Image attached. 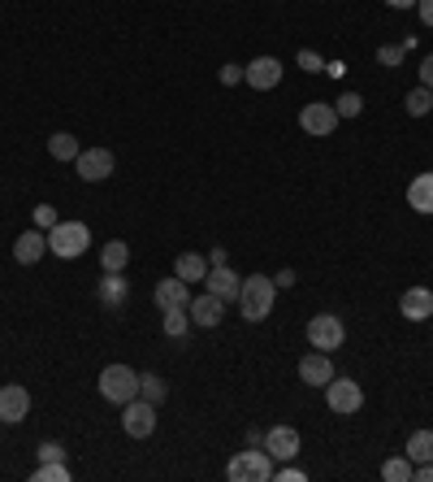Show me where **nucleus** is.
Masks as SVG:
<instances>
[{"label":"nucleus","instance_id":"obj_17","mask_svg":"<svg viewBox=\"0 0 433 482\" xmlns=\"http://www.w3.org/2000/svg\"><path fill=\"white\" fill-rule=\"evenodd\" d=\"M204 287H208L213 296H221V300L230 304V300H238V291H243V279H238L230 265H208V279H204Z\"/></svg>","mask_w":433,"mask_h":482},{"label":"nucleus","instance_id":"obj_22","mask_svg":"<svg viewBox=\"0 0 433 482\" xmlns=\"http://www.w3.org/2000/svg\"><path fill=\"white\" fill-rule=\"evenodd\" d=\"M174 274L182 282H204L208 279V257H199V252H182L174 261Z\"/></svg>","mask_w":433,"mask_h":482},{"label":"nucleus","instance_id":"obj_24","mask_svg":"<svg viewBox=\"0 0 433 482\" xmlns=\"http://www.w3.org/2000/svg\"><path fill=\"white\" fill-rule=\"evenodd\" d=\"M79 152H82V148H79V140H74L70 131H57V135L48 140V157H53V161H74Z\"/></svg>","mask_w":433,"mask_h":482},{"label":"nucleus","instance_id":"obj_12","mask_svg":"<svg viewBox=\"0 0 433 482\" xmlns=\"http://www.w3.org/2000/svg\"><path fill=\"white\" fill-rule=\"evenodd\" d=\"M187 313H191V326L216 330V326H221V318H226V300H221V296H213V291H204V296H191Z\"/></svg>","mask_w":433,"mask_h":482},{"label":"nucleus","instance_id":"obj_33","mask_svg":"<svg viewBox=\"0 0 433 482\" xmlns=\"http://www.w3.org/2000/svg\"><path fill=\"white\" fill-rule=\"evenodd\" d=\"M408 48H412V40H408V44H394V48H377V61H381V65H399Z\"/></svg>","mask_w":433,"mask_h":482},{"label":"nucleus","instance_id":"obj_41","mask_svg":"<svg viewBox=\"0 0 433 482\" xmlns=\"http://www.w3.org/2000/svg\"><path fill=\"white\" fill-rule=\"evenodd\" d=\"M274 282H277V287H291V282H295V274H291V270H277Z\"/></svg>","mask_w":433,"mask_h":482},{"label":"nucleus","instance_id":"obj_34","mask_svg":"<svg viewBox=\"0 0 433 482\" xmlns=\"http://www.w3.org/2000/svg\"><path fill=\"white\" fill-rule=\"evenodd\" d=\"M274 478H277V482H303L308 474H303V469H295L291 461H282V469H274Z\"/></svg>","mask_w":433,"mask_h":482},{"label":"nucleus","instance_id":"obj_36","mask_svg":"<svg viewBox=\"0 0 433 482\" xmlns=\"http://www.w3.org/2000/svg\"><path fill=\"white\" fill-rule=\"evenodd\" d=\"M221 83H226V87L243 83V65H221Z\"/></svg>","mask_w":433,"mask_h":482},{"label":"nucleus","instance_id":"obj_44","mask_svg":"<svg viewBox=\"0 0 433 482\" xmlns=\"http://www.w3.org/2000/svg\"><path fill=\"white\" fill-rule=\"evenodd\" d=\"M0 426H5V422H0Z\"/></svg>","mask_w":433,"mask_h":482},{"label":"nucleus","instance_id":"obj_21","mask_svg":"<svg viewBox=\"0 0 433 482\" xmlns=\"http://www.w3.org/2000/svg\"><path fill=\"white\" fill-rule=\"evenodd\" d=\"M100 265H104V274H121V270L130 265V243L109 240L104 248H100Z\"/></svg>","mask_w":433,"mask_h":482},{"label":"nucleus","instance_id":"obj_7","mask_svg":"<svg viewBox=\"0 0 433 482\" xmlns=\"http://www.w3.org/2000/svg\"><path fill=\"white\" fill-rule=\"evenodd\" d=\"M121 430L130 435V439H148L152 430H157V404L135 396L130 404H121Z\"/></svg>","mask_w":433,"mask_h":482},{"label":"nucleus","instance_id":"obj_28","mask_svg":"<svg viewBox=\"0 0 433 482\" xmlns=\"http://www.w3.org/2000/svg\"><path fill=\"white\" fill-rule=\"evenodd\" d=\"M412 469H416L412 457L403 452V457H390V461L381 465V478H386V482H408V478H412Z\"/></svg>","mask_w":433,"mask_h":482},{"label":"nucleus","instance_id":"obj_26","mask_svg":"<svg viewBox=\"0 0 433 482\" xmlns=\"http://www.w3.org/2000/svg\"><path fill=\"white\" fill-rule=\"evenodd\" d=\"M139 396L152 404H165L169 400V387H165V379H157V374H139Z\"/></svg>","mask_w":433,"mask_h":482},{"label":"nucleus","instance_id":"obj_27","mask_svg":"<svg viewBox=\"0 0 433 482\" xmlns=\"http://www.w3.org/2000/svg\"><path fill=\"white\" fill-rule=\"evenodd\" d=\"M408 113H412V118H429V109H433V87H425V83H420V87H416V92H408Z\"/></svg>","mask_w":433,"mask_h":482},{"label":"nucleus","instance_id":"obj_35","mask_svg":"<svg viewBox=\"0 0 433 482\" xmlns=\"http://www.w3.org/2000/svg\"><path fill=\"white\" fill-rule=\"evenodd\" d=\"M40 461H65V448H61V443H40Z\"/></svg>","mask_w":433,"mask_h":482},{"label":"nucleus","instance_id":"obj_13","mask_svg":"<svg viewBox=\"0 0 433 482\" xmlns=\"http://www.w3.org/2000/svg\"><path fill=\"white\" fill-rule=\"evenodd\" d=\"M265 452L274 461H295L299 457V430L295 426H269L265 430Z\"/></svg>","mask_w":433,"mask_h":482},{"label":"nucleus","instance_id":"obj_5","mask_svg":"<svg viewBox=\"0 0 433 482\" xmlns=\"http://www.w3.org/2000/svg\"><path fill=\"white\" fill-rule=\"evenodd\" d=\"M325 404H330V413H338V418H355L360 408H364V387L355 379H330L325 382Z\"/></svg>","mask_w":433,"mask_h":482},{"label":"nucleus","instance_id":"obj_40","mask_svg":"<svg viewBox=\"0 0 433 482\" xmlns=\"http://www.w3.org/2000/svg\"><path fill=\"white\" fill-rule=\"evenodd\" d=\"M247 448H265V430H256V426H247Z\"/></svg>","mask_w":433,"mask_h":482},{"label":"nucleus","instance_id":"obj_38","mask_svg":"<svg viewBox=\"0 0 433 482\" xmlns=\"http://www.w3.org/2000/svg\"><path fill=\"white\" fill-rule=\"evenodd\" d=\"M412 478H416V482H433V461H420V465H416Z\"/></svg>","mask_w":433,"mask_h":482},{"label":"nucleus","instance_id":"obj_19","mask_svg":"<svg viewBox=\"0 0 433 482\" xmlns=\"http://www.w3.org/2000/svg\"><path fill=\"white\" fill-rule=\"evenodd\" d=\"M408 204H412L416 213L433 218V170H425V174H416V179L408 182Z\"/></svg>","mask_w":433,"mask_h":482},{"label":"nucleus","instance_id":"obj_43","mask_svg":"<svg viewBox=\"0 0 433 482\" xmlns=\"http://www.w3.org/2000/svg\"><path fill=\"white\" fill-rule=\"evenodd\" d=\"M390 9H416V0H386Z\"/></svg>","mask_w":433,"mask_h":482},{"label":"nucleus","instance_id":"obj_39","mask_svg":"<svg viewBox=\"0 0 433 482\" xmlns=\"http://www.w3.org/2000/svg\"><path fill=\"white\" fill-rule=\"evenodd\" d=\"M416 14H420L425 26H433V0H416Z\"/></svg>","mask_w":433,"mask_h":482},{"label":"nucleus","instance_id":"obj_4","mask_svg":"<svg viewBox=\"0 0 433 482\" xmlns=\"http://www.w3.org/2000/svg\"><path fill=\"white\" fill-rule=\"evenodd\" d=\"M226 478L230 482H269L274 478V457L265 448H247L238 452L235 461L226 465Z\"/></svg>","mask_w":433,"mask_h":482},{"label":"nucleus","instance_id":"obj_3","mask_svg":"<svg viewBox=\"0 0 433 482\" xmlns=\"http://www.w3.org/2000/svg\"><path fill=\"white\" fill-rule=\"evenodd\" d=\"M100 396H104V400L109 404H130L139 396V374L135 369H130V365H121V361H113V365H104V369H100Z\"/></svg>","mask_w":433,"mask_h":482},{"label":"nucleus","instance_id":"obj_30","mask_svg":"<svg viewBox=\"0 0 433 482\" xmlns=\"http://www.w3.org/2000/svg\"><path fill=\"white\" fill-rule=\"evenodd\" d=\"M338 118H360V113H364V101H360V96H355V92H347V96H338Z\"/></svg>","mask_w":433,"mask_h":482},{"label":"nucleus","instance_id":"obj_6","mask_svg":"<svg viewBox=\"0 0 433 482\" xmlns=\"http://www.w3.org/2000/svg\"><path fill=\"white\" fill-rule=\"evenodd\" d=\"M342 339H347V321L338 313H316L308 321V343L316 352H334V348H342Z\"/></svg>","mask_w":433,"mask_h":482},{"label":"nucleus","instance_id":"obj_20","mask_svg":"<svg viewBox=\"0 0 433 482\" xmlns=\"http://www.w3.org/2000/svg\"><path fill=\"white\" fill-rule=\"evenodd\" d=\"M126 296H130V282L121 279V274H104L96 287V300L104 304V309H121L126 304Z\"/></svg>","mask_w":433,"mask_h":482},{"label":"nucleus","instance_id":"obj_10","mask_svg":"<svg viewBox=\"0 0 433 482\" xmlns=\"http://www.w3.org/2000/svg\"><path fill=\"white\" fill-rule=\"evenodd\" d=\"M282 61L277 57H256L252 65H243V83L252 87V92H274L277 83H282Z\"/></svg>","mask_w":433,"mask_h":482},{"label":"nucleus","instance_id":"obj_11","mask_svg":"<svg viewBox=\"0 0 433 482\" xmlns=\"http://www.w3.org/2000/svg\"><path fill=\"white\" fill-rule=\"evenodd\" d=\"M26 413H31V391L18 387V382H5L0 387V422L18 426V422H26Z\"/></svg>","mask_w":433,"mask_h":482},{"label":"nucleus","instance_id":"obj_37","mask_svg":"<svg viewBox=\"0 0 433 482\" xmlns=\"http://www.w3.org/2000/svg\"><path fill=\"white\" fill-rule=\"evenodd\" d=\"M420 83L433 87V53H425V61H420Z\"/></svg>","mask_w":433,"mask_h":482},{"label":"nucleus","instance_id":"obj_25","mask_svg":"<svg viewBox=\"0 0 433 482\" xmlns=\"http://www.w3.org/2000/svg\"><path fill=\"white\" fill-rule=\"evenodd\" d=\"M403 452L412 457V465L433 461V430H416L412 439H408V448H403Z\"/></svg>","mask_w":433,"mask_h":482},{"label":"nucleus","instance_id":"obj_42","mask_svg":"<svg viewBox=\"0 0 433 482\" xmlns=\"http://www.w3.org/2000/svg\"><path fill=\"white\" fill-rule=\"evenodd\" d=\"M208 265H226V248H213V252H208Z\"/></svg>","mask_w":433,"mask_h":482},{"label":"nucleus","instance_id":"obj_8","mask_svg":"<svg viewBox=\"0 0 433 482\" xmlns=\"http://www.w3.org/2000/svg\"><path fill=\"white\" fill-rule=\"evenodd\" d=\"M338 109L334 104H325V101H308L303 109H299V126L313 135V140H325V135H334V126H338Z\"/></svg>","mask_w":433,"mask_h":482},{"label":"nucleus","instance_id":"obj_31","mask_svg":"<svg viewBox=\"0 0 433 482\" xmlns=\"http://www.w3.org/2000/svg\"><path fill=\"white\" fill-rule=\"evenodd\" d=\"M295 65H299V70H308V74H321V70H325L321 53H313V48H299V53H295Z\"/></svg>","mask_w":433,"mask_h":482},{"label":"nucleus","instance_id":"obj_16","mask_svg":"<svg viewBox=\"0 0 433 482\" xmlns=\"http://www.w3.org/2000/svg\"><path fill=\"white\" fill-rule=\"evenodd\" d=\"M399 313L408 321H429L433 318V291L429 287H408L399 296Z\"/></svg>","mask_w":433,"mask_h":482},{"label":"nucleus","instance_id":"obj_14","mask_svg":"<svg viewBox=\"0 0 433 482\" xmlns=\"http://www.w3.org/2000/svg\"><path fill=\"white\" fill-rule=\"evenodd\" d=\"M152 300H157V309L165 313V309H187L191 304V282H182L174 274V279H160L157 287H152Z\"/></svg>","mask_w":433,"mask_h":482},{"label":"nucleus","instance_id":"obj_32","mask_svg":"<svg viewBox=\"0 0 433 482\" xmlns=\"http://www.w3.org/2000/svg\"><path fill=\"white\" fill-rule=\"evenodd\" d=\"M31 218H35V226H40V231H53V226L61 221L53 204H35V213H31Z\"/></svg>","mask_w":433,"mask_h":482},{"label":"nucleus","instance_id":"obj_15","mask_svg":"<svg viewBox=\"0 0 433 482\" xmlns=\"http://www.w3.org/2000/svg\"><path fill=\"white\" fill-rule=\"evenodd\" d=\"M43 252H48V231H22L18 240H14V261L18 265H35L43 261Z\"/></svg>","mask_w":433,"mask_h":482},{"label":"nucleus","instance_id":"obj_2","mask_svg":"<svg viewBox=\"0 0 433 482\" xmlns=\"http://www.w3.org/2000/svg\"><path fill=\"white\" fill-rule=\"evenodd\" d=\"M87 248H91V231H87L82 221L61 218L57 226L48 231V252H53V257H61V261H79Z\"/></svg>","mask_w":433,"mask_h":482},{"label":"nucleus","instance_id":"obj_29","mask_svg":"<svg viewBox=\"0 0 433 482\" xmlns=\"http://www.w3.org/2000/svg\"><path fill=\"white\" fill-rule=\"evenodd\" d=\"M35 482H70V465L65 461H40V469L31 474Z\"/></svg>","mask_w":433,"mask_h":482},{"label":"nucleus","instance_id":"obj_23","mask_svg":"<svg viewBox=\"0 0 433 482\" xmlns=\"http://www.w3.org/2000/svg\"><path fill=\"white\" fill-rule=\"evenodd\" d=\"M160 330H165L169 339H187V330H191V313H187V309H165Z\"/></svg>","mask_w":433,"mask_h":482},{"label":"nucleus","instance_id":"obj_18","mask_svg":"<svg viewBox=\"0 0 433 482\" xmlns=\"http://www.w3.org/2000/svg\"><path fill=\"white\" fill-rule=\"evenodd\" d=\"M334 379V361H330V352H308L303 361H299V382H308V387H325V382Z\"/></svg>","mask_w":433,"mask_h":482},{"label":"nucleus","instance_id":"obj_9","mask_svg":"<svg viewBox=\"0 0 433 482\" xmlns=\"http://www.w3.org/2000/svg\"><path fill=\"white\" fill-rule=\"evenodd\" d=\"M74 170H79L82 182H100V179H113L118 161H113L109 148H82L79 157H74Z\"/></svg>","mask_w":433,"mask_h":482},{"label":"nucleus","instance_id":"obj_1","mask_svg":"<svg viewBox=\"0 0 433 482\" xmlns=\"http://www.w3.org/2000/svg\"><path fill=\"white\" fill-rule=\"evenodd\" d=\"M274 300H277V282L269 279V274H252V279H243L238 304H243V318L252 321V326L274 313Z\"/></svg>","mask_w":433,"mask_h":482}]
</instances>
